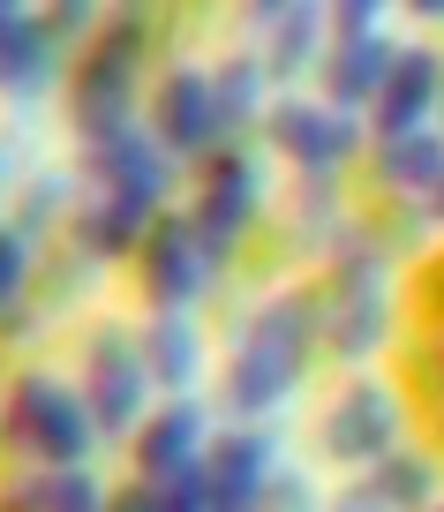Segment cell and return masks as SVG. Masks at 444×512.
I'll list each match as a JSON object with an SVG mask.
<instances>
[{
  "mask_svg": "<svg viewBox=\"0 0 444 512\" xmlns=\"http://www.w3.org/2000/svg\"><path fill=\"white\" fill-rule=\"evenodd\" d=\"M309 354H317V302L309 294H271L249 324H241L234 354H226V384L219 400L234 422H264L294 400V384L309 377Z\"/></svg>",
  "mask_w": 444,
  "mask_h": 512,
  "instance_id": "1",
  "label": "cell"
},
{
  "mask_svg": "<svg viewBox=\"0 0 444 512\" xmlns=\"http://www.w3.org/2000/svg\"><path fill=\"white\" fill-rule=\"evenodd\" d=\"M151 46H159V16H106V31L76 53V68H68V121H76L83 151L143 128V68H151Z\"/></svg>",
  "mask_w": 444,
  "mask_h": 512,
  "instance_id": "2",
  "label": "cell"
},
{
  "mask_svg": "<svg viewBox=\"0 0 444 512\" xmlns=\"http://www.w3.org/2000/svg\"><path fill=\"white\" fill-rule=\"evenodd\" d=\"M0 445L31 467H91L98 452V422L83 407L76 384H61L53 369H16L8 400H0Z\"/></svg>",
  "mask_w": 444,
  "mask_h": 512,
  "instance_id": "3",
  "label": "cell"
},
{
  "mask_svg": "<svg viewBox=\"0 0 444 512\" xmlns=\"http://www.w3.org/2000/svg\"><path fill=\"white\" fill-rule=\"evenodd\" d=\"M309 302H317V347L332 354V362L362 369L369 354L392 339V264H384V249L324 264V287L309 294Z\"/></svg>",
  "mask_w": 444,
  "mask_h": 512,
  "instance_id": "4",
  "label": "cell"
},
{
  "mask_svg": "<svg viewBox=\"0 0 444 512\" xmlns=\"http://www.w3.org/2000/svg\"><path fill=\"white\" fill-rule=\"evenodd\" d=\"M264 144L279 151L302 181H339L369 144V121L362 113H339L324 98H271L264 113Z\"/></svg>",
  "mask_w": 444,
  "mask_h": 512,
  "instance_id": "5",
  "label": "cell"
},
{
  "mask_svg": "<svg viewBox=\"0 0 444 512\" xmlns=\"http://www.w3.org/2000/svg\"><path fill=\"white\" fill-rule=\"evenodd\" d=\"M256 219H264V159L234 144L196 174L189 226H196V241H204L211 264H226V256H241V241L256 234Z\"/></svg>",
  "mask_w": 444,
  "mask_h": 512,
  "instance_id": "6",
  "label": "cell"
},
{
  "mask_svg": "<svg viewBox=\"0 0 444 512\" xmlns=\"http://www.w3.org/2000/svg\"><path fill=\"white\" fill-rule=\"evenodd\" d=\"M151 136H159L174 159L211 166L219 151H234V121H226V98L211 68H166L151 83Z\"/></svg>",
  "mask_w": 444,
  "mask_h": 512,
  "instance_id": "7",
  "label": "cell"
},
{
  "mask_svg": "<svg viewBox=\"0 0 444 512\" xmlns=\"http://www.w3.org/2000/svg\"><path fill=\"white\" fill-rule=\"evenodd\" d=\"M83 407H91L98 437H136L143 415H151V369H143V347L128 332H113V324H98L91 339H83Z\"/></svg>",
  "mask_w": 444,
  "mask_h": 512,
  "instance_id": "8",
  "label": "cell"
},
{
  "mask_svg": "<svg viewBox=\"0 0 444 512\" xmlns=\"http://www.w3.org/2000/svg\"><path fill=\"white\" fill-rule=\"evenodd\" d=\"M211 279H219V264L204 256L189 211H166V219L143 234V249H136V287H143V302L166 309V317H196V302L211 294Z\"/></svg>",
  "mask_w": 444,
  "mask_h": 512,
  "instance_id": "9",
  "label": "cell"
},
{
  "mask_svg": "<svg viewBox=\"0 0 444 512\" xmlns=\"http://www.w3.org/2000/svg\"><path fill=\"white\" fill-rule=\"evenodd\" d=\"M399 437H407V400L377 377H354L347 392L324 407L317 445H324L332 467H377L384 452H399Z\"/></svg>",
  "mask_w": 444,
  "mask_h": 512,
  "instance_id": "10",
  "label": "cell"
},
{
  "mask_svg": "<svg viewBox=\"0 0 444 512\" xmlns=\"http://www.w3.org/2000/svg\"><path fill=\"white\" fill-rule=\"evenodd\" d=\"M279 475V430L271 422H234V430H211L204 460H196V482H204L211 512H256Z\"/></svg>",
  "mask_w": 444,
  "mask_h": 512,
  "instance_id": "11",
  "label": "cell"
},
{
  "mask_svg": "<svg viewBox=\"0 0 444 512\" xmlns=\"http://www.w3.org/2000/svg\"><path fill=\"white\" fill-rule=\"evenodd\" d=\"M83 159H91V196H128V204H143V211L174 204L181 159L151 136V121L128 128V136H113V144H98V151H83Z\"/></svg>",
  "mask_w": 444,
  "mask_h": 512,
  "instance_id": "12",
  "label": "cell"
},
{
  "mask_svg": "<svg viewBox=\"0 0 444 512\" xmlns=\"http://www.w3.org/2000/svg\"><path fill=\"white\" fill-rule=\"evenodd\" d=\"M61 76H68V46L53 38L46 8L0 0V91L16 98V106H38Z\"/></svg>",
  "mask_w": 444,
  "mask_h": 512,
  "instance_id": "13",
  "label": "cell"
},
{
  "mask_svg": "<svg viewBox=\"0 0 444 512\" xmlns=\"http://www.w3.org/2000/svg\"><path fill=\"white\" fill-rule=\"evenodd\" d=\"M437 106H444V53L437 46H399L384 91L369 98V136H377V144H399V136L429 128Z\"/></svg>",
  "mask_w": 444,
  "mask_h": 512,
  "instance_id": "14",
  "label": "cell"
},
{
  "mask_svg": "<svg viewBox=\"0 0 444 512\" xmlns=\"http://www.w3.org/2000/svg\"><path fill=\"white\" fill-rule=\"evenodd\" d=\"M204 445H211V415H204L196 400L151 407V415H143V430L128 437V452H136V475H143V482H174V475H189V467L204 460Z\"/></svg>",
  "mask_w": 444,
  "mask_h": 512,
  "instance_id": "15",
  "label": "cell"
},
{
  "mask_svg": "<svg viewBox=\"0 0 444 512\" xmlns=\"http://www.w3.org/2000/svg\"><path fill=\"white\" fill-rule=\"evenodd\" d=\"M392 38L384 31H362V38H332L324 46V106H339V113H369V98L384 91V76H392Z\"/></svg>",
  "mask_w": 444,
  "mask_h": 512,
  "instance_id": "16",
  "label": "cell"
},
{
  "mask_svg": "<svg viewBox=\"0 0 444 512\" xmlns=\"http://www.w3.org/2000/svg\"><path fill=\"white\" fill-rule=\"evenodd\" d=\"M159 219H166V211H143V204H128V196H91V204L68 219V249H76L83 264H113V256L136 264L143 234H151Z\"/></svg>",
  "mask_w": 444,
  "mask_h": 512,
  "instance_id": "17",
  "label": "cell"
},
{
  "mask_svg": "<svg viewBox=\"0 0 444 512\" xmlns=\"http://www.w3.org/2000/svg\"><path fill=\"white\" fill-rule=\"evenodd\" d=\"M136 347H143V369H151V384H159V392L196 400V377H204V324L151 309V324L136 332Z\"/></svg>",
  "mask_w": 444,
  "mask_h": 512,
  "instance_id": "18",
  "label": "cell"
},
{
  "mask_svg": "<svg viewBox=\"0 0 444 512\" xmlns=\"http://www.w3.org/2000/svg\"><path fill=\"white\" fill-rule=\"evenodd\" d=\"M332 16L324 8H309V0H286L279 16H271V31H264V76L271 83H294V76H309V68H324V46H332Z\"/></svg>",
  "mask_w": 444,
  "mask_h": 512,
  "instance_id": "19",
  "label": "cell"
},
{
  "mask_svg": "<svg viewBox=\"0 0 444 512\" xmlns=\"http://www.w3.org/2000/svg\"><path fill=\"white\" fill-rule=\"evenodd\" d=\"M377 189L384 196H437L444 189V128H414L399 144H377Z\"/></svg>",
  "mask_w": 444,
  "mask_h": 512,
  "instance_id": "20",
  "label": "cell"
},
{
  "mask_svg": "<svg viewBox=\"0 0 444 512\" xmlns=\"http://www.w3.org/2000/svg\"><path fill=\"white\" fill-rule=\"evenodd\" d=\"M362 490L377 497L384 512H437V460L399 445V452H384V460L362 475Z\"/></svg>",
  "mask_w": 444,
  "mask_h": 512,
  "instance_id": "21",
  "label": "cell"
},
{
  "mask_svg": "<svg viewBox=\"0 0 444 512\" xmlns=\"http://www.w3.org/2000/svg\"><path fill=\"white\" fill-rule=\"evenodd\" d=\"M31 512H113V490L98 467H53V475H16Z\"/></svg>",
  "mask_w": 444,
  "mask_h": 512,
  "instance_id": "22",
  "label": "cell"
},
{
  "mask_svg": "<svg viewBox=\"0 0 444 512\" xmlns=\"http://www.w3.org/2000/svg\"><path fill=\"white\" fill-rule=\"evenodd\" d=\"M211 76H219V98H226V121L234 128H249V121H264V91H271V76H264V61H256V53H234V61H219L211 68Z\"/></svg>",
  "mask_w": 444,
  "mask_h": 512,
  "instance_id": "23",
  "label": "cell"
},
{
  "mask_svg": "<svg viewBox=\"0 0 444 512\" xmlns=\"http://www.w3.org/2000/svg\"><path fill=\"white\" fill-rule=\"evenodd\" d=\"M31 294H38V249L23 241L16 219H0V317H23Z\"/></svg>",
  "mask_w": 444,
  "mask_h": 512,
  "instance_id": "24",
  "label": "cell"
},
{
  "mask_svg": "<svg viewBox=\"0 0 444 512\" xmlns=\"http://www.w3.org/2000/svg\"><path fill=\"white\" fill-rule=\"evenodd\" d=\"M68 204V174H53V166H46V174H31V181H23V241H31V249H38V241H46V219H53V211H61Z\"/></svg>",
  "mask_w": 444,
  "mask_h": 512,
  "instance_id": "25",
  "label": "cell"
},
{
  "mask_svg": "<svg viewBox=\"0 0 444 512\" xmlns=\"http://www.w3.org/2000/svg\"><path fill=\"white\" fill-rule=\"evenodd\" d=\"M256 512H324V497L309 490V475H286V467H279V475H271V490H264V505H256Z\"/></svg>",
  "mask_w": 444,
  "mask_h": 512,
  "instance_id": "26",
  "label": "cell"
},
{
  "mask_svg": "<svg viewBox=\"0 0 444 512\" xmlns=\"http://www.w3.org/2000/svg\"><path fill=\"white\" fill-rule=\"evenodd\" d=\"M136 482H143V475H136ZM151 512H211L196 467H189V475H174V482H151Z\"/></svg>",
  "mask_w": 444,
  "mask_h": 512,
  "instance_id": "27",
  "label": "cell"
},
{
  "mask_svg": "<svg viewBox=\"0 0 444 512\" xmlns=\"http://www.w3.org/2000/svg\"><path fill=\"white\" fill-rule=\"evenodd\" d=\"M362 31H384V8L377 0H339L332 8V38H362Z\"/></svg>",
  "mask_w": 444,
  "mask_h": 512,
  "instance_id": "28",
  "label": "cell"
},
{
  "mask_svg": "<svg viewBox=\"0 0 444 512\" xmlns=\"http://www.w3.org/2000/svg\"><path fill=\"white\" fill-rule=\"evenodd\" d=\"M23 181H31V174H23V136H0V204H8Z\"/></svg>",
  "mask_w": 444,
  "mask_h": 512,
  "instance_id": "29",
  "label": "cell"
},
{
  "mask_svg": "<svg viewBox=\"0 0 444 512\" xmlns=\"http://www.w3.org/2000/svg\"><path fill=\"white\" fill-rule=\"evenodd\" d=\"M113 512H151V482H121V490H113Z\"/></svg>",
  "mask_w": 444,
  "mask_h": 512,
  "instance_id": "30",
  "label": "cell"
},
{
  "mask_svg": "<svg viewBox=\"0 0 444 512\" xmlns=\"http://www.w3.org/2000/svg\"><path fill=\"white\" fill-rule=\"evenodd\" d=\"M429 400H437V422H444V347H429Z\"/></svg>",
  "mask_w": 444,
  "mask_h": 512,
  "instance_id": "31",
  "label": "cell"
},
{
  "mask_svg": "<svg viewBox=\"0 0 444 512\" xmlns=\"http://www.w3.org/2000/svg\"><path fill=\"white\" fill-rule=\"evenodd\" d=\"M324 512H384V505H377V497H369V490H347V497H332V505H324Z\"/></svg>",
  "mask_w": 444,
  "mask_h": 512,
  "instance_id": "32",
  "label": "cell"
},
{
  "mask_svg": "<svg viewBox=\"0 0 444 512\" xmlns=\"http://www.w3.org/2000/svg\"><path fill=\"white\" fill-rule=\"evenodd\" d=\"M0 512H31V497H23V482H8V490H0Z\"/></svg>",
  "mask_w": 444,
  "mask_h": 512,
  "instance_id": "33",
  "label": "cell"
},
{
  "mask_svg": "<svg viewBox=\"0 0 444 512\" xmlns=\"http://www.w3.org/2000/svg\"><path fill=\"white\" fill-rule=\"evenodd\" d=\"M422 287H429V302L444 309V264H429V272H422Z\"/></svg>",
  "mask_w": 444,
  "mask_h": 512,
  "instance_id": "34",
  "label": "cell"
},
{
  "mask_svg": "<svg viewBox=\"0 0 444 512\" xmlns=\"http://www.w3.org/2000/svg\"><path fill=\"white\" fill-rule=\"evenodd\" d=\"M414 16H422V23H444V0H422V8H414Z\"/></svg>",
  "mask_w": 444,
  "mask_h": 512,
  "instance_id": "35",
  "label": "cell"
},
{
  "mask_svg": "<svg viewBox=\"0 0 444 512\" xmlns=\"http://www.w3.org/2000/svg\"><path fill=\"white\" fill-rule=\"evenodd\" d=\"M429 211H437V226H444V189H437V196H429Z\"/></svg>",
  "mask_w": 444,
  "mask_h": 512,
  "instance_id": "36",
  "label": "cell"
},
{
  "mask_svg": "<svg viewBox=\"0 0 444 512\" xmlns=\"http://www.w3.org/2000/svg\"><path fill=\"white\" fill-rule=\"evenodd\" d=\"M437 512H444V497H437Z\"/></svg>",
  "mask_w": 444,
  "mask_h": 512,
  "instance_id": "37",
  "label": "cell"
}]
</instances>
